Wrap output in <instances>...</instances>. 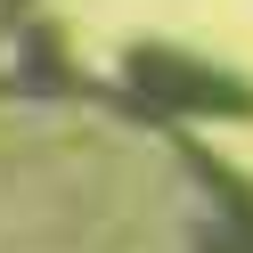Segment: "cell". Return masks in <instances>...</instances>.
<instances>
[{
  "mask_svg": "<svg viewBox=\"0 0 253 253\" xmlns=\"http://www.w3.org/2000/svg\"><path fill=\"white\" fill-rule=\"evenodd\" d=\"M0 253H253V171L139 115L41 8L0 57Z\"/></svg>",
  "mask_w": 253,
  "mask_h": 253,
  "instance_id": "6da1fadb",
  "label": "cell"
},
{
  "mask_svg": "<svg viewBox=\"0 0 253 253\" xmlns=\"http://www.w3.org/2000/svg\"><path fill=\"white\" fill-rule=\"evenodd\" d=\"M106 82L139 106V115L171 123V131L204 139V131H253V66H229L212 49H188L171 33H131L115 49Z\"/></svg>",
  "mask_w": 253,
  "mask_h": 253,
  "instance_id": "7a4b0ae2",
  "label": "cell"
},
{
  "mask_svg": "<svg viewBox=\"0 0 253 253\" xmlns=\"http://www.w3.org/2000/svg\"><path fill=\"white\" fill-rule=\"evenodd\" d=\"M33 17H41V0H0V57L17 49V33H25Z\"/></svg>",
  "mask_w": 253,
  "mask_h": 253,
  "instance_id": "3957f363",
  "label": "cell"
}]
</instances>
